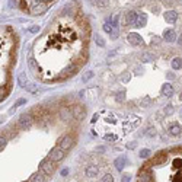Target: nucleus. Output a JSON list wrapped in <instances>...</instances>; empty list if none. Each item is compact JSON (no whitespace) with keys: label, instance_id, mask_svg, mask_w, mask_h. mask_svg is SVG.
I'll return each instance as SVG.
<instances>
[{"label":"nucleus","instance_id":"obj_17","mask_svg":"<svg viewBox=\"0 0 182 182\" xmlns=\"http://www.w3.org/2000/svg\"><path fill=\"white\" fill-rule=\"evenodd\" d=\"M112 28H114V23H112V19L111 18H108L105 23H103V31L105 32H108V34H111L112 32Z\"/></svg>","mask_w":182,"mask_h":182},{"label":"nucleus","instance_id":"obj_10","mask_svg":"<svg viewBox=\"0 0 182 182\" xmlns=\"http://www.w3.org/2000/svg\"><path fill=\"white\" fill-rule=\"evenodd\" d=\"M98 172H99V169H98V166L92 165V166H88V168H86V171H85V173H86V176H88V178H95V176L98 175Z\"/></svg>","mask_w":182,"mask_h":182},{"label":"nucleus","instance_id":"obj_23","mask_svg":"<svg viewBox=\"0 0 182 182\" xmlns=\"http://www.w3.org/2000/svg\"><path fill=\"white\" fill-rule=\"evenodd\" d=\"M141 159H146V157H149L150 156V150L149 149H143V150H140V155H138Z\"/></svg>","mask_w":182,"mask_h":182},{"label":"nucleus","instance_id":"obj_42","mask_svg":"<svg viewBox=\"0 0 182 182\" xmlns=\"http://www.w3.org/2000/svg\"><path fill=\"white\" fill-rule=\"evenodd\" d=\"M181 117H182V109H181Z\"/></svg>","mask_w":182,"mask_h":182},{"label":"nucleus","instance_id":"obj_38","mask_svg":"<svg viewBox=\"0 0 182 182\" xmlns=\"http://www.w3.org/2000/svg\"><path fill=\"white\" fill-rule=\"evenodd\" d=\"M67 173H68V171H67V169H63V171H61V175H63V176H66Z\"/></svg>","mask_w":182,"mask_h":182},{"label":"nucleus","instance_id":"obj_2","mask_svg":"<svg viewBox=\"0 0 182 182\" xmlns=\"http://www.w3.org/2000/svg\"><path fill=\"white\" fill-rule=\"evenodd\" d=\"M137 182H182V147L157 153L138 171Z\"/></svg>","mask_w":182,"mask_h":182},{"label":"nucleus","instance_id":"obj_6","mask_svg":"<svg viewBox=\"0 0 182 182\" xmlns=\"http://www.w3.org/2000/svg\"><path fill=\"white\" fill-rule=\"evenodd\" d=\"M32 123H34V118L31 114H22L19 118V124L22 128H29L32 125Z\"/></svg>","mask_w":182,"mask_h":182},{"label":"nucleus","instance_id":"obj_4","mask_svg":"<svg viewBox=\"0 0 182 182\" xmlns=\"http://www.w3.org/2000/svg\"><path fill=\"white\" fill-rule=\"evenodd\" d=\"M54 162L50 159H44L42 162H41V165H39V169H41V172L44 173V175H53V172H54Z\"/></svg>","mask_w":182,"mask_h":182},{"label":"nucleus","instance_id":"obj_9","mask_svg":"<svg viewBox=\"0 0 182 182\" xmlns=\"http://www.w3.org/2000/svg\"><path fill=\"white\" fill-rule=\"evenodd\" d=\"M128 42L133 44V45H138V44L143 42V38L138 34H136V32H131V34L128 35Z\"/></svg>","mask_w":182,"mask_h":182},{"label":"nucleus","instance_id":"obj_1","mask_svg":"<svg viewBox=\"0 0 182 182\" xmlns=\"http://www.w3.org/2000/svg\"><path fill=\"white\" fill-rule=\"evenodd\" d=\"M89 34V23L83 18H76V21H73L60 16L56 19L48 32L35 44V56L39 61L38 68L42 67L50 57L53 58L39 77L45 82H56L60 80L61 73L70 66L82 67L88 58Z\"/></svg>","mask_w":182,"mask_h":182},{"label":"nucleus","instance_id":"obj_12","mask_svg":"<svg viewBox=\"0 0 182 182\" xmlns=\"http://www.w3.org/2000/svg\"><path fill=\"white\" fill-rule=\"evenodd\" d=\"M163 38H165L168 42H173L175 38H176V34H175V31H172V29H166V31L163 32Z\"/></svg>","mask_w":182,"mask_h":182},{"label":"nucleus","instance_id":"obj_19","mask_svg":"<svg viewBox=\"0 0 182 182\" xmlns=\"http://www.w3.org/2000/svg\"><path fill=\"white\" fill-rule=\"evenodd\" d=\"M147 23V16L143 13V15H138V19H137V28H143L144 25Z\"/></svg>","mask_w":182,"mask_h":182},{"label":"nucleus","instance_id":"obj_18","mask_svg":"<svg viewBox=\"0 0 182 182\" xmlns=\"http://www.w3.org/2000/svg\"><path fill=\"white\" fill-rule=\"evenodd\" d=\"M18 83H19L21 88H26L28 79H26V74H25V73H19V76H18Z\"/></svg>","mask_w":182,"mask_h":182},{"label":"nucleus","instance_id":"obj_8","mask_svg":"<svg viewBox=\"0 0 182 182\" xmlns=\"http://www.w3.org/2000/svg\"><path fill=\"white\" fill-rule=\"evenodd\" d=\"M71 114H73V117H74L76 120H82V118L85 117V114H86V111H85V108H83V106L76 105V106H73V108H71Z\"/></svg>","mask_w":182,"mask_h":182},{"label":"nucleus","instance_id":"obj_28","mask_svg":"<svg viewBox=\"0 0 182 182\" xmlns=\"http://www.w3.org/2000/svg\"><path fill=\"white\" fill-rule=\"evenodd\" d=\"M92 76H93V73H92V71H88L86 74H83V77H82V80H83V82H86V80H89V79H91Z\"/></svg>","mask_w":182,"mask_h":182},{"label":"nucleus","instance_id":"obj_34","mask_svg":"<svg viewBox=\"0 0 182 182\" xmlns=\"http://www.w3.org/2000/svg\"><path fill=\"white\" fill-rule=\"evenodd\" d=\"M117 101H124V92L118 93V96H117Z\"/></svg>","mask_w":182,"mask_h":182},{"label":"nucleus","instance_id":"obj_21","mask_svg":"<svg viewBox=\"0 0 182 182\" xmlns=\"http://www.w3.org/2000/svg\"><path fill=\"white\" fill-rule=\"evenodd\" d=\"M141 60L146 61V63H152V61H155V56L150 54V53H144V54L141 56Z\"/></svg>","mask_w":182,"mask_h":182},{"label":"nucleus","instance_id":"obj_22","mask_svg":"<svg viewBox=\"0 0 182 182\" xmlns=\"http://www.w3.org/2000/svg\"><path fill=\"white\" fill-rule=\"evenodd\" d=\"M172 67L173 68H182V58L175 57L172 60Z\"/></svg>","mask_w":182,"mask_h":182},{"label":"nucleus","instance_id":"obj_39","mask_svg":"<svg viewBox=\"0 0 182 182\" xmlns=\"http://www.w3.org/2000/svg\"><path fill=\"white\" fill-rule=\"evenodd\" d=\"M178 44H179V45H182V35L178 38Z\"/></svg>","mask_w":182,"mask_h":182},{"label":"nucleus","instance_id":"obj_27","mask_svg":"<svg viewBox=\"0 0 182 182\" xmlns=\"http://www.w3.org/2000/svg\"><path fill=\"white\" fill-rule=\"evenodd\" d=\"M150 103H152V99H150V98H144V99L141 101V106H143V108H146V106H149Z\"/></svg>","mask_w":182,"mask_h":182},{"label":"nucleus","instance_id":"obj_37","mask_svg":"<svg viewBox=\"0 0 182 182\" xmlns=\"http://www.w3.org/2000/svg\"><path fill=\"white\" fill-rule=\"evenodd\" d=\"M130 179H131L130 175H124V176H123V182H130Z\"/></svg>","mask_w":182,"mask_h":182},{"label":"nucleus","instance_id":"obj_40","mask_svg":"<svg viewBox=\"0 0 182 182\" xmlns=\"http://www.w3.org/2000/svg\"><path fill=\"white\" fill-rule=\"evenodd\" d=\"M168 77H169V79H173V77H175V76H173V74H172V73H168Z\"/></svg>","mask_w":182,"mask_h":182},{"label":"nucleus","instance_id":"obj_35","mask_svg":"<svg viewBox=\"0 0 182 182\" xmlns=\"http://www.w3.org/2000/svg\"><path fill=\"white\" fill-rule=\"evenodd\" d=\"M26 102V101H25V99H19V101H18V102L15 103V108H18V106H19V105H22V103H25Z\"/></svg>","mask_w":182,"mask_h":182},{"label":"nucleus","instance_id":"obj_29","mask_svg":"<svg viewBox=\"0 0 182 182\" xmlns=\"http://www.w3.org/2000/svg\"><path fill=\"white\" fill-rule=\"evenodd\" d=\"M172 112H173V106H172V105H168V106H166V108H165V114L171 115Z\"/></svg>","mask_w":182,"mask_h":182},{"label":"nucleus","instance_id":"obj_32","mask_svg":"<svg viewBox=\"0 0 182 182\" xmlns=\"http://www.w3.org/2000/svg\"><path fill=\"white\" fill-rule=\"evenodd\" d=\"M147 134H149L150 137L155 136V134H156V130H155V128H149V130H147Z\"/></svg>","mask_w":182,"mask_h":182},{"label":"nucleus","instance_id":"obj_20","mask_svg":"<svg viewBox=\"0 0 182 182\" xmlns=\"http://www.w3.org/2000/svg\"><path fill=\"white\" fill-rule=\"evenodd\" d=\"M29 182H44V175L42 173H34L29 178Z\"/></svg>","mask_w":182,"mask_h":182},{"label":"nucleus","instance_id":"obj_16","mask_svg":"<svg viewBox=\"0 0 182 182\" xmlns=\"http://www.w3.org/2000/svg\"><path fill=\"white\" fill-rule=\"evenodd\" d=\"M169 133H171V136H179L182 133V127L178 124H172L169 127Z\"/></svg>","mask_w":182,"mask_h":182},{"label":"nucleus","instance_id":"obj_36","mask_svg":"<svg viewBox=\"0 0 182 182\" xmlns=\"http://www.w3.org/2000/svg\"><path fill=\"white\" fill-rule=\"evenodd\" d=\"M136 146H137L136 143H134V141H131V143H128V144H127V149H134Z\"/></svg>","mask_w":182,"mask_h":182},{"label":"nucleus","instance_id":"obj_13","mask_svg":"<svg viewBox=\"0 0 182 182\" xmlns=\"http://www.w3.org/2000/svg\"><path fill=\"white\" fill-rule=\"evenodd\" d=\"M114 165H115V168H117V171H123L124 169V166H125V157L124 156H120V157H117L114 162Z\"/></svg>","mask_w":182,"mask_h":182},{"label":"nucleus","instance_id":"obj_3","mask_svg":"<svg viewBox=\"0 0 182 182\" xmlns=\"http://www.w3.org/2000/svg\"><path fill=\"white\" fill-rule=\"evenodd\" d=\"M28 3H29L28 4V10L34 16L45 13L47 9L51 6V1H28Z\"/></svg>","mask_w":182,"mask_h":182},{"label":"nucleus","instance_id":"obj_7","mask_svg":"<svg viewBox=\"0 0 182 182\" xmlns=\"http://www.w3.org/2000/svg\"><path fill=\"white\" fill-rule=\"evenodd\" d=\"M73 144H74V140H73V137L70 136V134L64 136L61 140H60V147L63 149V150H68Z\"/></svg>","mask_w":182,"mask_h":182},{"label":"nucleus","instance_id":"obj_14","mask_svg":"<svg viewBox=\"0 0 182 182\" xmlns=\"http://www.w3.org/2000/svg\"><path fill=\"white\" fill-rule=\"evenodd\" d=\"M137 19H138V15L134 10H130L127 13V23H130V25L137 23Z\"/></svg>","mask_w":182,"mask_h":182},{"label":"nucleus","instance_id":"obj_26","mask_svg":"<svg viewBox=\"0 0 182 182\" xmlns=\"http://www.w3.org/2000/svg\"><path fill=\"white\" fill-rule=\"evenodd\" d=\"M102 182H114V178H112V175L111 173H106L105 176L102 178Z\"/></svg>","mask_w":182,"mask_h":182},{"label":"nucleus","instance_id":"obj_33","mask_svg":"<svg viewBox=\"0 0 182 182\" xmlns=\"http://www.w3.org/2000/svg\"><path fill=\"white\" fill-rule=\"evenodd\" d=\"M38 31H39V26H32V28H29V32H32V34L38 32Z\"/></svg>","mask_w":182,"mask_h":182},{"label":"nucleus","instance_id":"obj_41","mask_svg":"<svg viewBox=\"0 0 182 182\" xmlns=\"http://www.w3.org/2000/svg\"><path fill=\"white\" fill-rule=\"evenodd\" d=\"M181 101H182V93H181Z\"/></svg>","mask_w":182,"mask_h":182},{"label":"nucleus","instance_id":"obj_25","mask_svg":"<svg viewBox=\"0 0 182 182\" xmlns=\"http://www.w3.org/2000/svg\"><path fill=\"white\" fill-rule=\"evenodd\" d=\"M95 41H96V44H98L99 47H103V45H105V41H103V38L101 36V35H96Z\"/></svg>","mask_w":182,"mask_h":182},{"label":"nucleus","instance_id":"obj_31","mask_svg":"<svg viewBox=\"0 0 182 182\" xmlns=\"http://www.w3.org/2000/svg\"><path fill=\"white\" fill-rule=\"evenodd\" d=\"M4 146H6V138L1 136V138H0V150L3 152V149H4Z\"/></svg>","mask_w":182,"mask_h":182},{"label":"nucleus","instance_id":"obj_5","mask_svg":"<svg viewBox=\"0 0 182 182\" xmlns=\"http://www.w3.org/2000/svg\"><path fill=\"white\" fill-rule=\"evenodd\" d=\"M64 157V150L57 146V147H53L50 150V159L53 160V162H60V160H63Z\"/></svg>","mask_w":182,"mask_h":182},{"label":"nucleus","instance_id":"obj_30","mask_svg":"<svg viewBox=\"0 0 182 182\" xmlns=\"http://www.w3.org/2000/svg\"><path fill=\"white\" fill-rule=\"evenodd\" d=\"M93 4H96L99 7H105V6H108V1H93Z\"/></svg>","mask_w":182,"mask_h":182},{"label":"nucleus","instance_id":"obj_24","mask_svg":"<svg viewBox=\"0 0 182 182\" xmlns=\"http://www.w3.org/2000/svg\"><path fill=\"white\" fill-rule=\"evenodd\" d=\"M28 63H29V67L32 68L34 71H36V74H38V67L35 66V63H36V61H35L34 58H29V61H28Z\"/></svg>","mask_w":182,"mask_h":182},{"label":"nucleus","instance_id":"obj_11","mask_svg":"<svg viewBox=\"0 0 182 182\" xmlns=\"http://www.w3.org/2000/svg\"><path fill=\"white\" fill-rule=\"evenodd\" d=\"M162 93H163L166 98H171L172 95H173V89H172L171 83H165V85L162 86Z\"/></svg>","mask_w":182,"mask_h":182},{"label":"nucleus","instance_id":"obj_15","mask_svg":"<svg viewBox=\"0 0 182 182\" xmlns=\"http://www.w3.org/2000/svg\"><path fill=\"white\" fill-rule=\"evenodd\" d=\"M176 18H178V15H176L175 10H169L165 13V19H166V22H169V23H173L176 21Z\"/></svg>","mask_w":182,"mask_h":182}]
</instances>
